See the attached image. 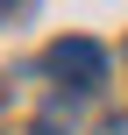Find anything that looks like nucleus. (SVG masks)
Masks as SVG:
<instances>
[{
    "mask_svg": "<svg viewBox=\"0 0 128 135\" xmlns=\"http://www.w3.org/2000/svg\"><path fill=\"white\" fill-rule=\"evenodd\" d=\"M0 100H7V85H0Z\"/></svg>",
    "mask_w": 128,
    "mask_h": 135,
    "instance_id": "7ed1b4c3",
    "label": "nucleus"
},
{
    "mask_svg": "<svg viewBox=\"0 0 128 135\" xmlns=\"http://www.w3.org/2000/svg\"><path fill=\"white\" fill-rule=\"evenodd\" d=\"M7 7H14V0H0V14H7Z\"/></svg>",
    "mask_w": 128,
    "mask_h": 135,
    "instance_id": "f03ea898",
    "label": "nucleus"
},
{
    "mask_svg": "<svg viewBox=\"0 0 128 135\" xmlns=\"http://www.w3.org/2000/svg\"><path fill=\"white\" fill-rule=\"evenodd\" d=\"M43 71H50L57 85H78V93H93V85L107 78V50H100L93 36H57V43L43 50Z\"/></svg>",
    "mask_w": 128,
    "mask_h": 135,
    "instance_id": "f257e3e1",
    "label": "nucleus"
}]
</instances>
